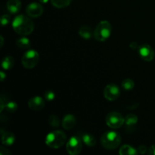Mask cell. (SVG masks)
Returning a JSON list of instances; mask_svg holds the SVG:
<instances>
[{"mask_svg":"<svg viewBox=\"0 0 155 155\" xmlns=\"http://www.w3.org/2000/svg\"><path fill=\"white\" fill-rule=\"evenodd\" d=\"M12 27L16 33L21 36H28L34 30V24L30 17L24 15H19L14 18Z\"/></svg>","mask_w":155,"mask_h":155,"instance_id":"cell-1","label":"cell"},{"mask_svg":"<svg viewBox=\"0 0 155 155\" xmlns=\"http://www.w3.org/2000/svg\"><path fill=\"white\" fill-rule=\"evenodd\" d=\"M67 142V136L61 130H54L48 133L45 137V145L53 149L63 146Z\"/></svg>","mask_w":155,"mask_h":155,"instance_id":"cell-2","label":"cell"},{"mask_svg":"<svg viewBox=\"0 0 155 155\" xmlns=\"http://www.w3.org/2000/svg\"><path fill=\"white\" fill-rule=\"evenodd\" d=\"M121 136L115 131H107L101 138V144L105 149L114 150L120 146L121 143Z\"/></svg>","mask_w":155,"mask_h":155,"instance_id":"cell-3","label":"cell"},{"mask_svg":"<svg viewBox=\"0 0 155 155\" xmlns=\"http://www.w3.org/2000/svg\"><path fill=\"white\" fill-rule=\"evenodd\" d=\"M112 31L111 24L107 21L99 22L94 30V37L99 42H104L110 36Z\"/></svg>","mask_w":155,"mask_h":155,"instance_id":"cell-4","label":"cell"},{"mask_svg":"<svg viewBox=\"0 0 155 155\" xmlns=\"http://www.w3.org/2000/svg\"><path fill=\"white\" fill-rule=\"evenodd\" d=\"M39 53L33 49L28 50L22 56L21 63L25 68L32 69L35 68L39 63Z\"/></svg>","mask_w":155,"mask_h":155,"instance_id":"cell-5","label":"cell"},{"mask_svg":"<svg viewBox=\"0 0 155 155\" xmlns=\"http://www.w3.org/2000/svg\"><path fill=\"white\" fill-rule=\"evenodd\" d=\"M105 122L111 129H119L125 124V117L118 112H110L106 116Z\"/></svg>","mask_w":155,"mask_h":155,"instance_id":"cell-6","label":"cell"},{"mask_svg":"<svg viewBox=\"0 0 155 155\" xmlns=\"http://www.w3.org/2000/svg\"><path fill=\"white\" fill-rule=\"evenodd\" d=\"M83 141L78 136H72L67 142L66 150L71 155H77L80 154L83 148Z\"/></svg>","mask_w":155,"mask_h":155,"instance_id":"cell-7","label":"cell"},{"mask_svg":"<svg viewBox=\"0 0 155 155\" xmlns=\"http://www.w3.org/2000/svg\"><path fill=\"white\" fill-rule=\"evenodd\" d=\"M104 97L107 100V101H113L117 99L120 95V89L117 85L108 84L105 86L103 91Z\"/></svg>","mask_w":155,"mask_h":155,"instance_id":"cell-8","label":"cell"},{"mask_svg":"<svg viewBox=\"0 0 155 155\" xmlns=\"http://www.w3.org/2000/svg\"><path fill=\"white\" fill-rule=\"evenodd\" d=\"M139 54L142 60L145 61H151L155 57V52L151 45L148 44H143L138 48Z\"/></svg>","mask_w":155,"mask_h":155,"instance_id":"cell-9","label":"cell"},{"mask_svg":"<svg viewBox=\"0 0 155 155\" xmlns=\"http://www.w3.org/2000/svg\"><path fill=\"white\" fill-rule=\"evenodd\" d=\"M26 13L30 18H39L43 13V7L37 2H32L26 8Z\"/></svg>","mask_w":155,"mask_h":155,"instance_id":"cell-10","label":"cell"},{"mask_svg":"<svg viewBox=\"0 0 155 155\" xmlns=\"http://www.w3.org/2000/svg\"><path fill=\"white\" fill-rule=\"evenodd\" d=\"M28 107L35 111H39L45 107V101L40 96H35L30 98L28 101Z\"/></svg>","mask_w":155,"mask_h":155,"instance_id":"cell-11","label":"cell"},{"mask_svg":"<svg viewBox=\"0 0 155 155\" xmlns=\"http://www.w3.org/2000/svg\"><path fill=\"white\" fill-rule=\"evenodd\" d=\"M77 124V119L72 114H68L63 118L61 122V126L64 130H71L74 128Z\"/></svg>","mask_w":155,"mask_h":155,"instance_id":"cell-12","label":"cell"},{"mask_svg":"<svg viewBox=\"0 0 155 155\" xmlns=\"http://www.w3.org/2000/svg\"><path fill=\"white\" fill-rule=\"evenodd\" d=\"M2 134V143L7 146H11L15 142V136L11 132H4L1 130Z\"/></svg>","mask_w":155,"mask_h":155,"instance_id":"cell-13","label":"cell"},{"mask_svg":"<svg viewBox=\"0 0 155 155\" xmlns=\"http://www.w3.org/2000/svg\"><path fill=\"white\" fill-rule=\"evenodd\" d=\"M21 2L20 0H8L7 2L8 11L11 14H17L21 9Z\"/></svg>","mask_w":155,"mask_h":155,"instance_id":"cell-14","label":"cell"},{"mask_svg":"<svg viewBox=\"0 0 155 155\" xmlns=\"http://www.w3.org/2000/svg\"><path fill=\"white\" fill-rule=\"evenodd\" d=\"M79 35L82 38L85 39H89L94 35V32H92V29L89 26H82L79 30Z\"/></svg>","mask_w":155,"mask_h":155,"instance_id":"cell-15","label":"cell"},{"mask_svg":"<svg viewBox=\"0 0 155 155\" xmlns=\"http://www.w3.org/2000/svg\"><path fill=\"white\" fill-rule=\"evenodd\" d=\"M138 153V150L129 145H123L119 150V154L120 155H136Z\"/></svg>","mask_w":155,"mask_h":155,"instance_id":"cell-16","label":"cell"},{"mask_svg":"<svg viewBox=\"0 0 155 155\" xmlns=\"http://www.w3.org/2000/svg\"><path fill=\"white\" fill-rule=\"evenodd\" d=\"M15 64V59L12 56H6L2 61V68L5 71H9Z\"/></svg>","mask_w":155,"mask_h":155,"instance_id":"cell-17","label":"cell"},{"mask_svg":"<svg viewBox=\"0 0 155 155\" xmlns=\"http://www.w3.org/2000/svg\"><path fill=\"white\" fill-rule=\"evenodd\" d=\"M82 141L88 147H94L96 145V139L89 133H85L82 136Z\"/></svg>","mask_w":155,"mask_h":155,"instance_id":"cell-18","label":"cell"},{"mask_svg":"<svg viewBox=\"0 0 155 155\" xmlns=\"http://www.w3.org/2000/svg\"><path fill=\"white\" fill-rule=\"evenodd\" d=\"M17 46L21 49H29L31 46V42L27 37H22L18 39L16 42Z\"/></svg>","mask_w":155,"mask_h":155,"instance_id":"cell-19","label":"cell"},{"mask_svg":"<svg viewBox=\"0 0 155 155\" xmlns=\"http://www.w3.org/2000/svg\"><path fill=\"white\" fill-rule=\"evenodd\" d=\"M138 117L134 114H130L125 117V124L128 127H132L136 125L138 123Z\"/></svg>","mask_w":155,"mask_h":155,"instance_id":"cell-20","label":"cell"},{"mask_svg":"<svg viewBox=\"0 0 155 155\" xmlns=\"http://www.w3.org/2000/svg\"><path fill=\"white\" fill-rule=\"evenodd\" d=\"M72 0H51L53 6L58 8H64L69 5Z\"/></svg>","mask_w":155,"mask_h":155,"instance_id":"cell-21","label":"cell"},{"mask_svg":"<svg viewBox=\"0 0 155 155\" xmlns=\"http://www.w3.org/2000/svg\"><path fill=\"white\" fill-rule=\"evenodd\" d=\"M48 123L50 127H54V128H58L61 125L60 119H59L58 117H57L54 114L50 115L48 119Z\"/></svg>","mask_w":155,"mask_h":155,"instance_id":"cell-22","label":"cell"},{"mask_svg":"<svg viewBox=\"0 0 155 155\" xmlns=\"http://www.w3.org/2000/svg\"><path fill=\"white\" fill-rule=\"evenodd\" d=\"M135 86V83L133 80H132L131 79H125L124 80H123L122 82V87L123 89H125V90L130 91L132 89H133Z\"/></svg>","mask_w":155,"mask_h":155,"instance_id":"cell-23","label":"cell"},{"mask_svg":"<svg viewBox=\"0 0 155 155\" xmlns=\"http://www.w3.org/2000/svg\"><path fill=\"white\" fill-rule=\"evenodd\" d=\"M5 109L8 113H15L18 109V104L15 101H8V102L6 103Z\"/></svg>","mask_w":155,"mask_h":155,"instance_id":"cell-24","label":"cell"},{"mask_svg":"<svg viewBox=\"0 0 155 155\" xmlns=\"http://www.w3.org/2000/svg\"><path fill=\"white\" fill-rule=\"evenodd\" d=\"M45 100L48 101H52L55 98V93L51 90H47L44 94Z\"/></svg>","mask_w":155,"mask_h":155,"instance_id":"cell-25","label":"cell"},{"mask_svg":"<svg viewBox=\"0 0 155 155\" xmlns=\"http://www.w3.org/2000/svg\"><path fill=\"white\" fill-rule=\"evenodd\" d=\"M11 17L8 15H3L1 16V24L2 26H5L10 22Z\"/></svg>","mask_w":155,"mask_h":155,"instance_id":"cell-26","label":"cell"},{"mask_svg":"<svg viewBox=\"0 0 155 155\" xmlns=\"http://www.w3.org/2000/svg\"><path fill=\"white\" fill-rule=\"evenodd\" d=\"M147 151V147L145 145H139V148H138V152L141 154H145Z\"/></svg>","mask_w":155,"mask_h":155,"instance_id":"cell-27","label":"cell"},{"mask_svg":"<svg viewBox=\"0 0 155 155\" xmlns=\"http://www.w3.org/2000/svg\"><path fill=\"white\" fill-rule=\"evenodd\" d=\"M0 154L1 155H12V152L4 147H0Z\"/></svg>","mask_w":155,"mask_h":155,"instance_id":"cell-28","label":"cell"},{"mask_svg":"<svg viewBox=\"0 0 155 155\" xmlns=\"http://www.w3.org/2000/svg\"><path fill=\"white\" fill-rule=\"evenodd\" d=\"M148 154L149 155H155V145H151L148 151Z\"/></svg>","mask_w":155,"mask_h":155,"instance_id":"cell-29","label":"cell"},{"mask_svg":"<svg viewBox=\"0 0 155 155\" xmlns=\"http://www.w3.org/2000/svg\"><path fill=\"white\" fill-rule=\"evenodd\" d=\"M130 48H132V49L135 50V49H136V48H139V46L136 42H132L130 44Z\"/></svg>","mask_w":155,"mask_h":155,"instance_id":"cell-30","label":"cell"},{"mask_svg":"<svg viewBox=\"0 0 155 155\" xmlns=\"http://www.w3.org/2000/svg\"><path fill=\"white\" fill-rule=\"evenodd\" d=\"M5 78H6V74H5L3 71H1V72H0V80H1V81L3 82Z\"/></svg>","mask_w":155,"mask_h":155,"instance_id":"cell-31","label":"cell"},{"mask_svg":"<svg viewBox=\"0 0 155 155\" xmlns=\"http://www.w3.org/2000/svg\"><path fill=\"white\" fill-rule=\"evenodd\" d=\"M0 41H1V44H0V48L3 46V44H4V38L2 36H0Z\"/></svg>","mask_w":155,"mask_h":155,"instance_id":"cell-32","label":"cell"},{"mask_svg":"<svg viewBox=\"0 0 155 155\" xmlns=\"http://www.w3.org/2000/svg\"><path fill=\"white\" fill-rule=\"evenodd\" d=\"M39 2H40L41 3H42V4H46L48 2V0H39Z\"/></svg>","mask_w":155,"mask_h":155,"instance_id":"cell-33","label":"cell"}]
</instances>
